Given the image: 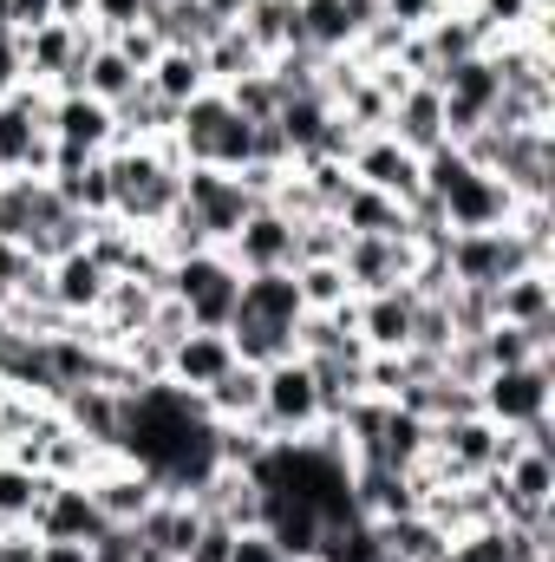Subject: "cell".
<instances>
[{"label":"cell","mask_w":555,"mask_h":562,"mask_svg":"<svg viewBox=\"0 0 555 562\" xmlns=\"http://www.w3.org/2000/svg\"><path fill=\"white\" fill-rule=\"evenodd\" d=\"M33 276V256H26V249H20V243H7V236H0V301H7V294H20V281Z\"/></svg>","instance_id":"c3c4849f"},{"label":"cell","mask_w":555,"mask_h":562,"mask_svg":"<svg viewBox=\"0 0 555 562\" xmlns=\"http://www.w3.org/2000/svg\"><path fill=\"white\" fill-rule=\"evenodd\" d=\"M132 530H138L144 557L183 562L190 557V543H196V530H203V510H196V497H170V491H157V504L144 510Z\"/></svg>","instance_id":"2e32d148"},{"label":"cell","mask_w":555,"mask_h":562,"mask_svg":"<svg viewBox=\"0 0 555 562\" xmlns=\"http://www.w3.org/2000/svg\"><path fill=\"white\" fill-rule=\"evenodd\" d=\"M13 33V0H0V40Z\"/></svg>","instance_id":"11a10c76"},{"label":"cell","mask_w":555,"mask_h":562,"mask_svg":"<svg viewBox=\"0 0 555 562\" xmlns=\"http://www.w3.org/2000/svg\"><path fill=\"white\" fill-rule=\"evenodd\" d=\"M490 314L510 321V327L555 321V269H523V276L497 281V288H490Z\"/></svg>","instance_id":"7402d4cb"},{"label":"cell","mask_w":555,"mask_h":562,"mask_svg":"<svg viewBox=\"0 0 555 562\" xmlns=\"http://www.w3.org/2000/svg\"><path fill=\"white\" fill-rule=\"evenodd\" d=\"M223 334H229L236 360H242V367H256V373H269V367H281V360H294V327H281V321H262V314H236Z\"/></svg>","instance_id":"484cf974"},{"label":"cell","mask_w":555,"mask_h":562,"mask_svg":"<svg viewBox=\"0 0 555 562\" xmlns=\"http://www.w3.org/2000/svg\"><path fill=\"white\" fill-rule=\"evenodd\" d=\"M406 386H412L406 353H366V393H373V400H399Z\"/></svg>","instance_id":"b9f144b4"},{"label":"cell","mask_w":555,"mask_h":562,"mask_svg":"<svg viewBox=\"0 0 555 562\" xmlns=\"http://www.w3.org/2000/svg\"><path fill=\"white\" fill-rule=\"evenodd\" d=\"M0 177H7V170H0Z\"/></svg>","instance_id":"9f6ffc18"},{"label":"cell","mask_w":555,"mask_h":562,"mask_svg":"<svg viewBox=\"0 0 555 562\" xmlns=\"http://www.w3.org/2000/svg\"><path fill=\"white\" fill-rule=\"evenodd\" d=\"M46 281H53V307L59 314H72V321H92L99 314V301H105V262L92 256V249H72V256H59V262H46Z\"/></svg>","instance_id":"d6986e66"},{"label":"cell","mask_w":555,"mask_h":562,"mask_svg":"<svg viewBox=\"0 0 555 562\" xmlns=\"http://www.w3.org/2000/svg\"><path fill=\"white\" fill-rule=\"evenodd\" d=\"M444 7H451V0H380V13H386V20H399L406 33H418V26H431V20H438Z\"/></svg>","instance_id":"7dc6e473"},{"label":"cell","mask_w":555,"mask_h":562,"mask_svg":"<svg viewBox=\"0 0 555 562\" xmlns=\"http://www.w3.org/2000/svg\"><path fill=\"white\" fill-rule=\"evenodd\" d=\"M53 20L59 26H92V0H53Z\"/></svg>","instance_id":"816d5d0a"},{"label":"cell","mask_w":555,"mask_h":562,"mask_svg":"<svg viewBox=\"0 0 555 562\" xmlns=\"http://www.w3.org/2000/svg\"><path fill=\"white\" fill-rule=\"evenodd\" d=\"M242 276H262V269H294V216H281L275 203H256L249 223L236 229V243L223 249Z\"/></svg>","instance_id":"8fae6325"},{"label":"cell","mask_w":555,"mask_h":562,"mask_svg":"<svg viewBox=\"0 0 555 562\" xmlns=\"http://www.w3.org/2000/svg\"><path fill=\"white\" fill-rule=\"evenodd\" d=\"M347 170H353V183L386 190L393 203H418V196H424V157H412L393 132H366V138L353 144Z\"/></svg>","instance_id":"52a82bcc"},{"label":"cell","mask_w":555,"mask_h":562,"mask_svg":"<svg viewBox=\"0 0 555 562\" xmlns=\"http://www.w3.org/2000/svg\"><path fill=\"white\" fill-rule=\"evenodd\" d=\"M183 203H190V216L203 223L209 249H229L236 229H242L249 210H256V196H249L229 170H209V164H183Z\"/></svg>","instance_id":"8992f818"},{"label":"cell","mask_w":555,"mask_h":562,"mask_svg":"<svg viewBox=\"0 0 555 562\" xmlns=\"http://www.w3.org/2000/svg\"><path fill=\"white\" fill-rule=\"evenodd\" d=\"M229 562H287V557H281V543L269 537V530H236V550H229Z\"/></svg>","instance_id":"681fc988"},{"label":"cell","mask_w":555,"mask_h":562,"mask_svg":"<svg viewBox=\"0 0 555 562\" xmlns=\"http://www.w3.org/2000/svg\"><path fill=\"white\" fill-rule=\"evenodd\" d=\"M86 557H92V562H144V543H138V530H125V524H105V530L86 543Z\"/></svg>","instance_id":"ee69618b"},{"label":"cell","mask_w":555,"mask_h":562,"mask_svg":"<svg viewBox=\"0 0 555 562\" xmlns=\"http://www.w3.org/2000/svg\"><path fill=\"white\" fill-rule=\"evenodd\" d=\"M497 477H503V491H510V497H523V504H543V510L555 504V451L523 445V451H517Z\"/></svg>","instance_id":"e575fe53"},{"label":"cell","mask_w":555,"mask_h":562,"mask_svg":"<svg viewBox=\"0 0 555 562\" xmlns=\"http://www.w3.org/2000/svg\"><path fill=\"white\" fill-rule=\"evenodd\" d=\"M144 86L163 99V105H190V99H203L209 92V72H203V53H190V46H163L157 53V66L144 72Z\"/></svg>","instance_id":"4316f807"},{"label":"cell","mask_w":555,"mask_h":562,"mask_svg":"<svg viewBox=\"0 0 555 562\" xmlns=\"http://www.w3.org/2000/svg\"><path fill=\"white\" fill-rule=\"evenodd\" d=\"M229 550H236V530L216 524V517H203V530H196V543H190L183 562H229Z\"/></svg>","instance_id":"bcb514c9"},{"label":"cell","mask_w":555,"mask_h":562,"mask_svg":"<svg viewBox=\"0 0 555 562\" xmlns=\"http://www.w3.org/2000/svg\"><path fill=\"white\" fill-rule=\"evenodd\" d=\"M112 216L132 229H157L177 203H183V157L177 144H112Z\"/></svg>","instance_id":"6da1fadb"},{"label":"cell","mask_w":555,"mask_h":562,"mask_svg":"<svg viewBox=\"0 0 555 562\" xmlns=\"http://www.w3.org/2000/svg\"><path fill=\"white\" fill-rule=\"evenodd\" d=\"M444 262H451V281L457 288H497V281L523 276V269H555L517 229H464V236H451Z\"/></svg>","instance_id":"5b68a950"},{"label":"cell","mask_w":555,"mask_h":562,"mask_svg":"<svg viewBox=\"0 0 555 562\" xmlns=\"http://www.w3.org/2000/svg\"><path fill=\"white\" fill-rule=\"evenodd\" d=\"M294 288H301V307H307V314H333L340 301H353L340 262H301V269H294Z\"/></svg>","instance_id":"74e56055"},{"label":"cell","mask_w":555,"mask_h":562,"mask_svg":"<svg viewBox=\"0 0 555 562\" xmlns=\"http://www.w3.org/2000/svg\"><path fill=\"white\" fill-rule=\"evenodd\" d=\"M196 400H203V419L209 425H256V413H262V373L236 360V367H229L216 386H203Z\"/></svg>","instance_id":"cb8c5ba5"},{"label":"cell","mask_w":555,"mask_h":562,"mask_svg":"<svg viewBox=\"0 0 555 562\" xmlns=\"http://www.w3.org/2000/svg\"><path fill=\"white\" fill-rule=\"evenodd\" d=\"M53 26V0H13V33H39Z\"/></svg>","instance_id":"f907efd6"},{"label":"cell","mask_w":555,"mask_h":562,"mask_svg":"<svg viewBox=\"0 0 555 562\" xmlns=\"http://www.w3.org/2000/svg\"><path fill=\"white\" fill-rule=\"evenodd\" d=\"M386 132L406 144L412 157H431L438 144H451V138H444V92H438L431 79H418L412 92L393 105V125H386Z\"/></svg>","instance_id":"44dd1931"},{"label":"cell","mask_w":555,"mask_h":562,"mask_svg":"<svg viewBox=\"0 0 555 562\" xmlns=\"http://www.w3.org/2000/svg\"><path fill=\"white\" fill-rule=\"evenodd\" d=\"M477 413L503 431L550 419L555 413V353L550 360H523V367H497L477 380Z\"/></svg>","instance_id":"3957f363"},{"label":"cell","mask_w":555,"mask_h":562,"mask_svg":"<svg viewBox=\"0 0 555 562\" xmlns=\"http://www.w3.org/2000/svg\"><path fill=\"white\" fill-rule=\"evenodd\" d=\"M340 229L347 236H412V216H406V203H393L386 190H366V183H353L347 196H340Z\"/></svg>","instance_id":"603a6c76"},{"label":"cell","mask_w":555,"mask_h":562,"mask_svg":"<svg viewBox=\"0 0 555 562\" xmlns=\"http://www.w3.org/2000/svg\"><path fill=\"white\" fill-rule=\"evenodd\" d=\"M373 20H380V0H301V40L320 59H340Z\"/></svg>","instance_id":"4fadbf2b"},{"label":"cell","mask_w":555,"mask_h":562,"mask_svg":"<svg viewBox=\"0 0 555 562\" xmlns=\"http://www.w3.org/2000/svg\"><path fill=\"white\" fill-rule=\"evenodd\" d=\"M26 530L39 543H92L105 530V517H99V504H92L86 484H46V497H39V510H33Z\"/></svg>","instance_id":"7c38bea8"},{"label":"cell","mask_w":555,"mask_h":562,"mask_svg":"<svg viewBox=\"0 0 555 562\" xmlns=\"http://www.w3.org/2000/svg\"><path fill=\"white\" fill-rule=\"evenodd\" d=\"M53 413L72 425L79 438H92L99 451H118V431H125V393H112V386H66Z\"/></svg>","instance_id":"ac0fdd59"},{"label":"cell","mask_w":555,"mask_h":562,"mask_svg":"<svg viewBox=\"0 0 555 562\" xmlns=\"http://www.w3.org/2000/svg\"><path fill=\"white\" fill-rule=\"evenodd\" d=\"M39 562H92L86 543H39Z\"/></svg>","instance_id":"f5cc1de1"},{"label":"cell","mask_w":555,"mask_h":562,"mask_svg":"<svg viewBox=\"0 0 555 562\" xmlns=\"http://www.w3.org/2000/svg\"><path fill=\"white\" fill-rule=\"evenodd\" d=\"M163 294H170V301H183L190 327H229V321H236V307H242V269H236L223 249H203V256L170 262Z\"/></svg>","instance_id":"7a4b0ae2"},{"label":"cell","mask_w":555,"mask_h":562,"mask_svg":"<svg viewBox=\"0 0 555 562\" xmlns=\"http://www.w3.org/2000/svg\"><path fill=\"white\" fill-rule=\"evenodd\" d=\"M418 46H424V59H431V86H438V72H444V66H457V59L484 53V33H477V20H471L464 7H444L431 26H418Z\"/></svg>","instance_id":"d4e9b609"},{"label":"cell","mask_w":555,"mask_h":562,"mask_svg":"<svg viewBox=\"0 0 555 562\" xmlns=\"http://www.w3.org/2000/svg\"><path fill=\"white\" fill-rule=\"evenodd\" d=\"M163 46H190V53H203L216 33H223V20L203 7V0H157L150 7V20H144Z\"/></svg>","instance_id":"83f0119b"},{"label":"cell","mask_w":555,"mask_h":562,"mask_svg":"<svg viewBox=\"0 0 555 562\" xmlns=\"http://www.w3.org/2000/svg\"><path fill=\"white\" fill-rule=\"evenodd\" d=\"M46 138L79 150V157H105L118 144V119L112 105H99L92 92H53V112H46Z\"/></svg>","instance_id":"9c48e42d"},{"label":"cell","mask_w":555,"mask_h":562,"mask_svg":"<svg viewBox=\"0 0 555 562\" xmlns=\"http://www.w3.org/2000/svg\"><path fill=\"white\" fill-rule=\"evenodd\" d=\"M105 458H112V451H99L92 438H79L72 425L59 419V425H53V438H46V458H39V471H46L53 484H86V477H92Z\"/></svg>","instance_id":"836d02e7"},{"label":"cell","mask_w":555,"mask_h":562,"mask_svg":"<svg viewBox=\"0 0 555 562\" xmlns=\"http://www.w3.org/2000/svg\"><path fill=\"white\" fill-rule=\"evenodd\" d=\"M229 367H236L229 334H223V327H190L183 340H170V367H163V380L183 386V393H203V386H216Z\"/></svg>","instance_id":"5bb4252c"},{"label":"cell","mask_w":555,"mask_h":562,"mask_svg":"<svg viewBox=\"0 0 555 562\" xmlns=\"http://www.w3.org/2000/svg\"><path fill=\"white\" fill-rule=\"evenodd\" d=\"M190 497H196L203 517H216V524H229V530H256V524H262V484H256V471L216 464Z\"/></svg>","instance_id":"e0dca14e"},{"label":"cell","mask_w":555,"mask_h":562,"mask_svg":"<svg viewBox=\"0 0 555 562\" xmlns=\"http://www.w3.org/2000/svg\"><path fill=\"white\" fill-rule=\"evenodd\" d=\"M256 530H269L287 562H307V557H320V530H327V517H320V510H307L301 497L262 491V524H256Z\"/></svg>","instance_id":"ffe728a7"},{"label":"cell","mask_w":555,"mask_h":562,"mask_svg":"<svg viewBox=\"0 0 555 562\" xmlns=\"http://www.w3.org/2000/svg\"><path fill=\"white\" fill-rule=\"evenodd\" d=\"M223 92H229V105H236L249 125H269L281 112V86L269 72H249V79H236V86H223Z\"/></svg>","instance_id":"60d3db41"},{"label":"cell","mask_w":555,"mask_h":562,"mask_svg":"<svg viewBox=\"0 0 555 562\" xmlns=\"http://www.w3.org/2000/svg\"><path fill=\"white\" fill-rule=\"evenodd\" d=\"M105 40H112V53H118L132 72H150V66H157V53H163V40H157L150 26H118V33H105Z\"/></svg>","instance_id":"7bdbcfd3"},{"label":"cell","mask_w":555,"mask_h":562,"mask_svg":"<svg viewBox=\"0 0 555 562\" xmlns=\"http://www.w3.org/2000/svg\"><path fill=\"white\" fill-rule=\"evenodd\" d=\"M373 543H380V550H393L399 562H444V557H451V537H444V530H438L424 510L373 524Z\"/></svg>","instance_id":"f1b7e54d"},{"label":"cell","mask_w":555,"mask_h":562,"mask_svg":"<svg viewBox=\"0 0 555 562\" xmlns=\"http://www.w3.org/2000/svg\"><path fill=\"white\" fill-rule=\"evenodd\" d=\"M236 314H262V321H281L294 327L307 307H301V288H294V269H262V276H242V307Z\"/></svg>","instance_id":"1f68e13d"},{"label":"cell","mask_w":555,"mask_h":562,"mask_svg":"<svg viewBox=\"0 0 555 562\" xmlns=\"http://www.w3.org/2000/svg\"><path fill=\"white\" fill-rule=\"evenodd\" d=\"M157 0H92V26L99 33H118V26H144Z\"/></svg>","instance_id":"f6af8a7d"},{"label":"cell","mask_w":555,"mask_h":562,"mask_svg":"<svg viewBox=\"0 0 555 562\" xmlns=\"http://www.w3.org/2000/svg\"><path fill=\"white\" fill-rule=\"evenodd\" d=\"M418 256H424V249H418L412 236H353L347 256H340V269H347V288H353V294H380V288L412 281Z\"/></svg>","instance_id":"ba28073f"},{"label":"cell","mask_w":555,"mask_h":562,"mask_svg":"<svg viewBox=\"0 0 555 562\" xmlns=\"http://www.w3.org/2000/svg\"><path fill=\"white\" fill-rule=\"evenodd\" d=\"M269 431L262 425H216V464H229V471H256L262 458H269Z\"/></svg>","instance_id":"ab89813d"},{"label":"cell","mask_w":555,"mask_h":562,"mask_svg":"<svg viewBox=\"0 0 555 562\" xmlns=\"http://www.w3.org/2000/svg\"><path fill=\"white\" fill-rule=\"evenodd\" d=\"M112 119H118V144H163L177 132V105H163L144 79H138V92H125L112 105Z\"/></svg>","instance_id":"f546056e"},{"label":"cell","mask_w":555,"mask_h":562,"mask_svg":"<svg viewBox=\"0 0 555 562\" xmlns=\"http://www.w3.org/2000/svg\"><path fill=\"white\" fill-rule=\"evenodd\" d=\"M86 491H92L99 517H105V524H125V530L138 524L150 504H157V477H150L144 464H132V458H118V451L86 477Z\"/></svg>","instance_id":"30bf717a"},{"label":"cell","mask_w":555,"mask_h":562,"mask_svg":"<svg viewBox=\"0 0 555 562\" xmlns=\"http://www.w3.org/2000/svg\"><path fill=\"white\" fill-rule=\"evenodd\" d=\"M412 321H418V294L399 288H380V294H360V347L366 353H406L412 347Z\"/></svg>","instance_id":"9a60e30c"},{"label":"cell","mask_w":555,"mask_h":562,"mask_svg":"<svg viewBox=\"0 0 555 562\" xmlns=\"http://www.w3.org/2000/svg\"><path fill=\"white\" fill-rule=\"evenodd\" d=\"M347 243H353V236L340 229V216H327V210H320V216H301V223H294V269H301V262H340Z\"/></svg>","instance_id":"8d00e7d4"},{"label":"cell","mask_w":555,"mask_h":562,"mask_svg":"<svg viewBox=\"0 0 555 562\" xmlns=\"http://www.w3.org/2000/svg\"><path fill=\"white\" fill-rule=\"evenodd\" d=\"M203 72H209V86H236V79H249V72H269V53H262L242 26H223V33L203 46Z\"/></svg>","instance_id":"d6a6232c"},{"label":"cell","mask_w":555,"mask_h":562,"mask_svg":"<svg viewBox=\"0 0 555 562\" xmlns=\"http://www.w3.org/2000/svg\"><path fill=\"white\" fill-rule=\"evenodd\" d=\"M138 79H144V72H132V66L112 53V40H105V46L86 59V92H92L99 105H118L125 92H138Z\"/></svg>","instance_id":"f35d334b"},{"label":"cell","mask_w":555,"mask_h":562,"mask_svg":"<svg viewBox=\"0 0 555 562\" xmlns=\"http://www.w3.org/2000/svg\"><path fill=\"white\" fill-rule=\"evenodd\" d=\"M256 425L275 445H301L314 431H333V425H320V393H314V373H307L301 353L262 373V413H256Z\"/></svg>","instance_id":"277c9868"},{"label":"cell","mask_w":555,"mask_h":562,"mask_svg":"<svg viewBox=\"0 0 555 562\" xmlns=\"http://www.w3.org/2000/svg\"><path fill=\"white\" fill-rule=\"evenodd\" d=\"M203 7H209V13H216L223 26H236V20H242V13H249L256 0H203Z\"/></svg>","instance_id":"db71d44e"},{"label":"cell","mask_w":555,"mask_h":562,"mask_svg":"<svg viewBox=\"0 0 555 562\" xmlns=\"http://www.w3.org/2000/svg\"><path fill=\"white\" fill-rule=\"evenodd\" d=\"M46 484H53L46 471H20V464L0 458V530H26L39 497H46Z\"/></svg>","instance_id":"d590c367"},{"label":"cell","mask_w":555,"mask_h":562,"mask_svg":"<svg viewBox=\"0 0 555 562\" xmlns=\"http://www.w3.org/2000/svg\"><path fill=\"white\" fill-rule=\"evenodd\" d=\"M236 26H242V33H249L269 59L294 53V46H307V40H301V0H256Z\"/></svg>","instance_id":"4dcf8cb0"}]
</instances>
